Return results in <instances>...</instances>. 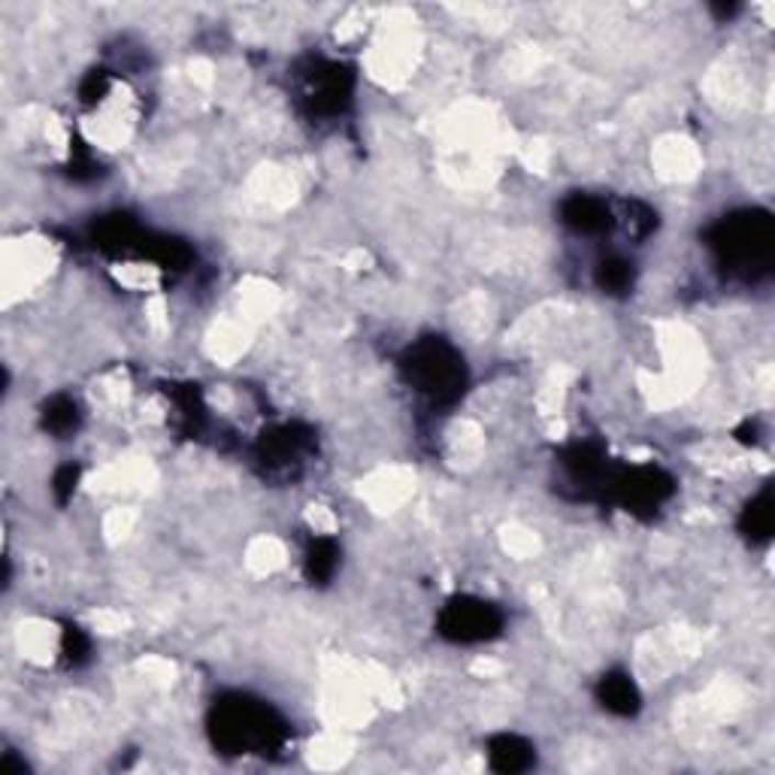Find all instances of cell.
<instances>
[{"label":"cell","mask_w":775,"mask_h":775,"mask_svg":"<svg viewBox=\"0 0 775 775\" xmlns=\"http://www.w3.org/2000/svg\"><path fill=\"white\" fill-rule=\"evenodd\" d=\"M215 745L227 754H249V751L279 749L285 742V725L273 715L270 706L249 697H231L213 709Z\"/></svg>","instance_id":"6da1fadb"},{"label":"cell","mask_w":775,"mask_h":775,"mask_svg":"<svg viewBox=\"0 0 775 775\" xmlns=\"http://www.w3.org/2000/svg\"><path fill=\"white\" fill-rule=\"evenodd\" d=\"M597 700L603 703L606 712L630 718V715L639 712L642 697H639V690L630 675L621 673V670H613V673H606L600 678V685H597Z\"/></svg>","instance_id":"ba28073f"},{"label":"cell","mask_w":775,"mask_h":775,"mask_svg":"<svg viewBox=\"0 0 775 775\" xmlns=\"http://www.w3.org/2000/svg\"><path fill=\"white\" fill-rule=\"evenodd\" d=\"M61 651H64V658H67V663L79 666V663L88 661L91 642H88V637L79 630V627H67L61 639Z\"/></svg>","instance_id":"9a60e30c"},{"label":"cell","mask_w":775,"mask_h":775,"mask_svg":"<svg viewBox=\"0 0 775 775\" xmlns=\"http://www.w3.org/2000/svg\"><path fill=\"white\" fill-rule=\"evenodd\" d=\"M43 427H46L49 434H55V437L74 434L76 427H79V406H76L74 397H67V394L52 397V401L46 403V409H43Z\"/></svg>","instance_id":"4fadbf2b"},{"label":"cell","mask_w":775,"mask_h":775,"mask_svg":"<svg viewBox=\"0 0 775 775\" xmlns=\"http://www.w3.org/2000/svg\"><path fill=\"white\" fill-rule=\"evenodd\" d=\"M306 575H310V582H318V585H325V582H330L334 579V573H337L339 566V546L334 542V539L327 537H318L310 542V549H306Z\"/></svg>","instance_id":"7c38bea8"},{"label":"cell","mask_w":775,"mask_h":775,"mask_svg":"<svg viewBox=\"0 0 775 775\" xmlns=\"http://www.w3.org/2000/svg\"><path fill=\"white\" fill-rule=\"evenodd\" d=\"M503 615L479 597H454L439 613V633L451 642H485L501 633Z\"/></svg>","instance_id":"277c9868"},{"label":"cell","mask_w":775,"mask_h":775,"mask_svg":"<svg viewBox=\"0 0 775 775\" xmlns=\"http://www.w3.org/2000/svg\"><path fill=\"white\" fill-rule=\"evenodd\" d=\"M597 285L609 294H625L633 288V263L621 255H609L597 263Z\"/></svg>","instance_id":"5bb4252c"},{"label":"cell","mask_w":775,"mask_h":775,"mask_svg":"<svg viewBox=\"0 0 775 775\" xmlns=\"http://www.w3.org/2000/svg\"><path fill=\"white\" fill-rule=\"evenodd\" d=\"M76 485H79V467L67 463V467H61V470L55 473V479H52V494H55V501L58 503L70 501Z\"/></svg>","instance_id":"e0dca14e"},{"label":"cell","mask_w":775,"mask_h":775,"mask_svg":"<svg viewBox=\"0 0 775 775\" xmlns=\"http://www.w3.org/2000/svg\"><path fill=\"white\" fill-rule=\"evenodd\" d=\"M613 491L627 506V513H654L663 501L673 497V479L658 467H633L615 475Z\"/></svg>","instance_id":"5b68a950"},{"label":"cell","mask_w":775,"mask_h":775,"mask_svg":"<svg viewBox=\"0 0 775 775\" xmlns=\"http://www.w3.org/2000/svg\"><path fill=\"white\" fill-rule=\"evenodd\" d=\"M561 222L575 234H603L613 227V210L600 198L573 194L561 203Z\"/></svg>","instance_id":"52a82bcc"},{"label":"cell","mask_w":775,"mask_h":775,"mask_svg":"<svg viewBox=\"0 0 775 775\" xmlns=\"http://www.w3.org/2000/svg\"><path fill=\"white\" fill-rule=\"evenodd\" d=\"M488 761L497 773H525L533 766V745L513 733H501L488 742Z\"/></svg>","instance_id":"9c48e42d"},{"label":"cell","mask_w":775,"mask_h":775,"mask_svg":"<svg viewBox=\"0 0 775 775\" xmlns=\"http://www.w3.org/2000/svg\"><path fill=\"white\" fill-rule=\"evenodd\" d=\"M351 86H355V76L342 64H318V70L310 76V103L315 113H342L351 101Z\"/></svg>","instance_id":"8992f818"},{"label":"cell","mask_w":775,"mask_h":775,"mask_svg":"<svg viewBox=\"0 0 775 775\" xmlns=\"http://www.w3.org/2000/svg\"><path fill=\"white\" fill-rule=\"evenodd\" d=\"M106 91H110V74L106 70H91L79 86V98L91 106V103H101L106 98Z\"/></svg>","instance_id":"2e32d148"},{"label":"cell","mask_w":775,"mask_h":775,"mask_svg":"<svg viewBox=\"0 0 775 775\" xmlns=\"http://www.w3.org/2000/svg\"><path fill=\"white\" fill-rule=\"evenodd\" d=\"M773 521H775V513H773V491L763 488L754 501L745 506V513H742V533L751 539V542H766V539L773 537Z\"/></svg>","instance_id":"8fae6325"},{"label":"cell","mask_w":775,"mask_h":775,"mask_svg":"<svg viewBox=\"0 0 775 775\" xmlns=\"http://www.w3.org/2000/svg\"><path fill=\"white\" fill-rule=\"evenodd\" d=\"M401 367L409 385L427 394L434 403H454L467 385L463 358L439 337L415 342L413 349L403 355Z\"/></svg>","instance_id":"7a4b0ae2"},{"label":"cell","mask_w":775,"mask_h":775,"mask_svg":"<svg viewBox=\"0 0 775 775\" xmlns=\"http://www.w3.org/2000/svg\"><path fill=\"white\" fill-rule=\"evenodd\" d=\"M310 446V439L301 427H276L270 434H263L261 439V458L270 467H282V463H294Z\"/></svg>","instance_id":"30bf717a"},{"label":"cell","mask_w":775,"mask_h":775,"mask_svg":"<svg viewBox=\"0 0 775 775\" xmlns=\"http://www.w3.org/2000/svg\"><path fill=\"white\" fill-rule=\"evenodd\" d=\"M712 249L737 273L754 276L773 263V218L766 213H739L712 231Z\"/></svg>","instance_id":"3957f363"}]
</instances>
